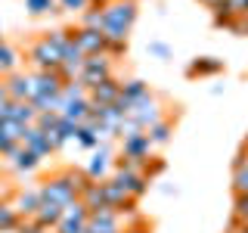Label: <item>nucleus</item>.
I'll return each mask as SVG.
<instances>
[{
	"label": "nucleus",
	"mask_w": 248,
	"mask_h": 233,
	"mask_svg": "<svg viewBox=\"0 0 248 233\" xmlns=\"http://www.w3.org/2000/svg\"><path fill=\"white\" fill-rule=\"evenodd\" d=\"M16 72H19V53L10 44H3L0 47V78H10Z\"/></svg>",
	"instance_id": "obj_22"
},
{
	"label": "nucleus",
	"mask_w": 248,
	"mask_h": 233,
	"mask_svg": "<svg viewBox=\"0 0 248 233\" xmlns=\"http://www.w3.org/2000/svg\"><path fill=\"white\" fill-rule=\"evenodd\" d=\"M31 78H34V97H59L62 87H65V78H62V72L56 68V72H31ZM31 97V100H34Z\"/></svg>",
	"instance_id": "obj_9"
},
{
	"label": "nucleus",
	"mask_w": 248,
	"mask_h": 233,
	"mask_svg": "<svg viewBox=\"0 0 248 233\" xmlns=\"http://www.w3.org/2000/svg\"><path fill=\"white\" fill-rule=\"evenodd\" d=\"M62 118H68V121H75V124H84L90 118V112H93V103H90V97H78V100H62Z\"/></svg>",
	"instance_id": "obj_15"
},
{
	"label": "nucleus",
	"mask_w": 248,
	"mask_h": 233,
	"mask_svg": "<svg viewBox=\"0 0 248 233\" xmlns=\"http://www.w3.org/2000/svg\"><path fill=\"white\" fill-rule=\"evenodd\" d=\"M227 31L236 34V37H248V16H245V19H232L227 25Z\"/></svg>",
	"instance_id": "obj_38"
},
{
	"label": "nucleus",
	"mask_w": 248,
	"mask_h": 233,
	"mask_svg": "<svg viewBox=\"0 0 248 233\" xmlns=\"http://www.w3.org/2000/svg\"><path fill=\"white\" fill-rule=\"evenodd\" d=\"M72 34H75V44L84 50V56H99V53H106V34L103 31L78 25V28H72Z\"/></svg>",
	"instance_id": "obj_8"
},
{
	"label": "nucleus",
	"mask_w": 248,
	"mask_h": 233,
	"mask_svg": "<svg viewBox=\"0 0 248 233\" xmlns=\"http://www.w3.org/2000/svg\"><path fill=\"white\" fill-rule=\"evenodd\" d=\"M25 10L31 16H46V13H59L56 0H25Z\"/></svg>",
	"instance_id": "obj_27"
},
{
	"label": "nucleus",
	"mask_w": 248,
	"mask_h": 233,
	"mask_svg": "<svg viewBox=\"0 0 248 233\" xmlns=\"http://www.w3.org/2000/svg\"><path fill=\"white\" fill-rule=\"evenodd\" d=\"M248 16V0H223L220 10H214V25L227 28L232 19H245Z\"/></svg>",
	"instance_id": "obj_16"
},
{
	"label": "nucleus",
	"mask_w": 248,
	"mask_h": 233,
	"mask_svg": "<svg viewBox=\"0 0 248 233\" xmlns=\"http://www.w3.org/2000/svg\"><path fill=\"white\" fill-rule=\"evenodd\" d=\"M28 62L34 66V72H56L62 68V50L44 34L28 44Z\"/></svg>",
	"instance_id": "obj_2"
},
{
	"label": "nucleus",
	"mask_w": 248,
	"mask_h": 233,
	"mask_svg": "<svg viewBox=\"0 0 248 233\" xmlns=\"http://www.w3.org/2000/svg\"><path fill=\"white\" fill-rule=\"evenodd\" d=\"M78 143L84 146V150H96L103 140H99V134L96 131H90V128H81V134H78Z\"/></svg>",
	"instance_id": "obj_32"
},
{
	"label": "nucleus",
	"mask_w": 248,
	"mask_h": 233,
	"mask_svg": "<svg viewBox=\"0 0 248 233\" xmlns=\"http://www.w3.org/2000/svg\"><path fill=\"white\" fill-rule=\"evenodd\" d=\"M108 233H124V230H108Z\"/></svg>",
	"instance_id": "obj_47"
},
{
	"label": "nucleus",
	"mask_w": 248,
	"mask_h": 233,
	"mask_svg": "<svg viewBox=\"0 0 248 233\" xmlns=\"http://www.w3.org/2000/svg\"><path fill=\"white\" fill-rule=\"evenodd\" d=\"M22 143H25L31 152H37L41 159H46V155H53V146H50V140H46V134H44L41 128H37V124H31V128H25V140H22Z\"/></svg>",
	"instance_id": "obj_20"
},
{
	"label": "nucleus",
	"mask_w": 248,
	"mask_h": 233,
	"mask_svg": "<svg viewBox=\"0 0 248 233\" xmlns=\"http://www.w3.org/2000/svg\"><path fill=\"white\" fill-rule=\"evenodd\" d=\"M124 233H149V224H127V227H124Z\"/></svg>",
	"instance_id": "obj_40"
},
{
	"label": "nucleus",
	"mask_w": 248,
	"mask_h": 233,
	"mask_svg": "<svg viewBox=\"0 0 248 233\" xmlns=\"http://www.w3.org/2000/svg\"><path fill=\"white\" fill-rule=\"evenodd\" d=\"M199 3H202V6H208V10L214 13V10H220V6H223V0H199Z\"/></svg>",
	"instance_id": "obj_42"
},
{
	"label": "nucleus",
	"mask_w": 248,
	"mask_h": 233,
	"mask_svg": "<svg viewBox=\"0 0 248 233\" xmlns=\"http://www.w3.org/2000/svg\"><path fill=\"white\" fill-rule=\"evenodd\" d=\"M81 202L90 208H103L106 205V196H103V181H87L84 183V190H81Z\"/></svg>",
	"instance_id": "obj_21"
},
{
	"label": "nucleus",
	"mask_w": 248,
	"mask_h": 233,
	"mask_svg": "<svg viewBox=\"0 0 248 233\" xmlns=\"http://www.w3.org/2000/svg\"><path fill=\"white\" fill-rule=\"evenodd\" d=\"M6 81V90H10V100L16 103H31V97H34V78L25 75V72H16L10 78H3Z\"/></svg>",
	"instance_id": "obj_11"
},
{
	"label": "nucleus",
	"mask_w": 248,
	"mask_h": 233,
	"mask_svg": "<svg viewBox=\"0 0 248 233\" xmlns=\"http://www.w3.org/2000/svg\"><path fill=\"white\" fill-rule=\"evenodd\" d=\"M16 233H53V230L41 227V224H37L34 217H22V224H19V227H16Z\"/></svg>",
	"instance_id": "obj_34"
},
{
	"label": "nucleus",
	"mask_w": 248,
	"mask_h": 233,
	"mask_svg": "<svg viewBox=\"0 0 248 233\" xmlns=\"http://www.w3.org/2000/svg\"><path fill=\"white\" fill-rule=\"evenodd\" d=\"M62 215H65V205L44 199V202H41V208H37V215H34V221L41 224V227H46V230H56V227H59V221H62Z\"/></svg>",
	"instance_id": "obj_18"
},
{
	"label": "nucleus",
	"mask_w": 248,
	"mask_h": 233,
	"mask_svg": "<svg viewBox=\"0 0 248 233\" xmlns=\"http://www.w3.org/2000/svg\"><path fill=\"white\" fill-rule=\"evenodd\" d=\"M22 224V215L13 208V202H0V233H10Z\"/></svg>",
	"instance_id": "obj_24"
},
{
	"label": "nucleus",
	"mask_w": 248,
	"mask_h": 233,
	"mask_svg": "<svg viewBox=\"0 0 248 233\" xmlns=\"http://www.w3.org/2000/svg\"><path fill=\"white\" fill-rule=\"evenodd\" d=\"M223 59L220 56H199V59H192L189 66H186V75L189 78H214V75H220L223 72Z\"/></svg>",
	"instance_id": "obj_17"
},
{
	"label": "nucleus",
	"mask_w": 248,
	"mask_h": 233,
	"mask_svg": "<svg viewBox=\"0 0 248 233\" xmlns=\"http://www.w3.org/2000/svg\"><path fill=\"white\" fill-rule=\"evenodd\" d=\"M232 193L236 196H248V159H245V165L232 168Z\"/></svg>",
	"instance_id": "obj_26"
},
{
	"label": "nucleus",
	"mask_w": 248,
	"mask_h": 233,
	"mask_svg": "<svg viewBox=\"0 0 248 233\" xmlns=\"http://www.w3.org/2000/svg\"><path fill=\"white\" fill-rule=\"evenodd\" d=\"M232 217L242 221V224H248V196H236V199H232Z\"/></svg>",
	"instance_id": "obj_33"
},
{
	"label": "nucleus",
	"mask_w": 248,
	"mask_h": 233,
	"mask_svg": "<svg viewBox=\"0 0 248 233\" xmlns=\"http://www.w3.org/2000/svg\"><path fill=\"white\" fill-rule=\"evenodd\" d=\"M78 97H90V93H87V87H84V84L75 78V81H68L65 87H62V100H78Z\"/></svg>",
	"instance_id": "obj_31"
},
{
	"label": "nucleus",
	"mask_w": 248,
	"mask_h": 233,
	"mask_svg": "<svg viewBox=\"0 0 248 233\" xmlns=\"http://www.w3.org/2000/svg\"><path fill=\"white\" fill-rule=\"evenodd\" d=\"M41 186H34V190H16L13 196V208L19 212L22 217H34L37 208H41Z\"/></svg>",
	"instance_id": "obj_14"
},
{
	"label": "nucleus",
	"mask_w": 248,
	"mask_h": 233,
	"mask_svg": "<svg viewBox=\"0 0 248 233\" xmlns=\"http://www.w3.org/2000/svg\"><path fill=\"white\" fill-rule=\"evenodd\" d=\"M121 84L118 78H108V81H103L99 87H93L90 90V103L93 106H115L121 100Z\"/></svg>",
	"instance_id": "obj_13"
},
{
	"label": "nucleus",
	"mask_w": 248,
	"mask_h": 233,
	"mask_svg": "<svg viewBox=\"0 0 248 233\" xmlns=\"http://www.w3.org/2000/svg\"><path fill=\"white\" fill-rule=\"evenodd\" d=\"M161 171H165V162H161V159H149V165H146V177L152 181V177H158Z\"/></svg>",
	"instance_id": "obj_39"
},
{
	"label": "nucleus",
	"mask_w": 248,
	"mask_h": 233,
	"mask_svg": "<svg viewBox=\"0 0 248 233\" xmlns=\"http://www.w3.org/2000/svg\"><path fill=\"white\" fill-rule=\"evenodd\" d=\"M53 233H87V221H75V217H62L59 227Z\"/></svg>",
	"instance_id": "obj_30"
},
{
	"label": "nucleus",
	"mask_w": 248,
	"mask_h": 233,
	"mask_svg": "<svg viewBox=\"0 0 248 233\" xmlns=\"http://www.w3.org/2000/svg\"><path fill=\"white\" fill-rule=\"evenodd\" d=\"M106 13V28H121V31H130L137 22V0H112L108 6H103Z\"/></svg>",
	"instance_id": "obj_5"
},
{
	"label": "nucleus",
	"mask_w": 248,
	"mask_h": 233,
	"mask_svg": "<svg viewBox=\"0 0 248 233\" xmlns=\"http://www.w3.org/2000/svg\"><path fill=\"white\" fill-rule=\"evenodd\" d=\"M112 181L118 183L130 199H143L146 190H149V177H146V171H134V168H124V165H115Z\"/></svg>",
	"instance_id": "obj_6"
},
{
	"label": "nucleus",
	"mask_w": 248,
	"mask_h": 233,
	"mask_svg": "<svg viewBox=\"0 0 248 233\" xmlns=\"http://www.w3.org/2000/svg\"><path fill=\"white\" fill-rule=\"evenodd\" d=\"M59 13H72V16H84L93 6V0H56Z\"/></svg>",
	"instance_id": "obj_29"
},
{
	"label": "nucleus",
	"mask_w": 248,
	"mask_h": 233,
	"mask_svg": "<svg viewBox=\"0 0 248 233\" xmlns=\"http://www.w3.org/2000/svg\"><path fill=\"white\" fill-rule=\"evenodd\" d=\"M6 162L13 165L16 174H31V171L41 165V155H37V152H31L25 143H19V146H16V150H13L10 155H6Z\"/></svg>",
	"instance_id": "obj_12"
},
{
	"label": "nucleus",
	"mask_w": 248,
	"mask_h": 233,
	"mask_svg": "<svg viewBox=\"0 0 248 233\" xmlns=\"http://www.w3.org/2000/svg\"><path fill=\"white\" fill-rule=\"evenodd\" d=\"M127 118L137 124V128H143V131H149L152 124H158L161 118H168L165 115V103H161L158 97L149 90L143 100H137L134 106H130V112H127Z\"/></svg>",
	"instance_id": "obj_3"
},
{
	"label": "nucleus",
	"mask_w": 248,
	"mask_h": 233,
	"mask_svg": "<svg viewBox=\"0 0 248 233\" xmlns=\"http://www.w3.org/2000/svg\"><path fill=\"white\" fill-rule=\"evenodd\" d=\"M59 134L65 137V140H78V134H81V124H75V121L62 118V124H59Z\"/></svg>",
	"instance_id": "obj_36"
},
{
	"label": "nucleus",
	"mask_w": 248,
	"mask_h": 233,
	"mask_svg": "<svg viewBox=\"0 0 248 233\" xmlns=\"http://www.w3.org/2000/svg\"><path fill=\"white\" fill-rule=\"evenodd\" d=\"M112 0H93V6H108Z\"/></svg>",
	"instance_id": "obj_43"
},
{
	"label": "nucleus",
	"mask_w": 248,
	"mask_h": 233,
	"mask_svg": "<svg viewBox=\"0 0 248 233\" xmlns=\"http://www.w3.org/2000/svg\"><path fill=\"white\" fill-rule=\"evenodd\" d=\"M90 177L78 168H62L56 174H50L46 181H41V199L59 202V205H72L81 199V190Z\"/></svg>",
	"instance_id": "obj_1"
},
{
	"label": "nucleus",
	"mask_w": 248,
	"mask_h": 233,
	"mask_svg": "<svg viewBox=\"0 0 248 233\" xmlns=\"http://www.w3.org/2000/svg\"><path fill=\"white\" fill-rule=\"evenodd\" d=\"M146 134H149L152 146H165V143H170V134H174V121H170V118H161L158 124H152Z\"/></svg>",
	"instance_id": "obj_23"
},
{
	"label": "nucleus",
	"mask_w": 248,
	"mask_h": 233,
	"mask_svg": "<svg viewBox=\"0 0 248 233\" xmlns=\"http://www.w3.org/2000/svg\"><path fill=\"white\" fill-rule=\"evenodd\" d=\"M146 93H149V84L140 81V78H130V81L121 84V100H118V106L124 109V112H130V106H134L137 100H143Z\"/></svg>",
	"instance_id": "obj_19"
},
{
	"label": "nucleus",
	"mask_w": 248,
	"mask_h": 233,
	"mask_svg": "<svg viewBox=\"0 0 248 233\" xmlns=\"http://www.w3.org/2000/svg\"><path fill=\"white\" fill-rule=\"evenodd\" d=\"M3 44H6V41H3V28H0V47H3Z\"/></svg>",
	"instance_id": "obj_44"
},
{
	"label": "nucleus",
	"mask_w": 248,
	"mask_h": 233,
	"mask_svg": "<svg viewBox=\"0 0 248 233\" xmlns=\"http://www.w3.org/2000/svg\"><path fill=\"white\" fill-rule=\"evenodd\" d=\"M242 146H245V150H248V134H245V143H242Z\"/></svg>",
	"instance_id": "obj_45"
},
{
	"label": "nucleus",
	"mask_w": 248,
	"mask_h": 233,
	"mask_svg": "<svg viewBox=\"0 0 248 233\" xmlns=\"http://www.w3.org/2000/svg\"><path fill=\"white\" fill-rule=\"evenodd\" d=\"M3 103H10V90H6V81L0 78V106Z\"/></svg>",
	"instance_id": "obj_41"
},
{
	"label": "nucleus",
	"mask_w": 248,
	"mask_h": 233,
	"mask_svg": "<svg viewBox=\"0 0 248 233\" xmlns=\"http://www.w3.org/2000/svg\"><path fill=\"white\" fill-rule=\"evenodd\" d=\"M34 124L44 131V134H50V131H59V124H62V112H41Z\"/></svg>",
	"instance_id": "obj_28"
},
{
	"label": "nucleus",
	"mask_w": 248,
	"mask_h": 233,
	"mask_svg": "<svg viewBox=\"0 0 248 233\" xmlns=\"http://www.w3.org/2000/svg\"><path fill=\"white\" fill-rule=\"evenodd\" d=\"M16 146H19V140H13V137L3 131V124H0V155L6 159V155H10V152L16 150Z\"/></svg>",
	"instance_id": "obj_35"
},
{
	"label": "nucleus",
	"mask_w": 248,
	"mask_h": 233,
	"mask_svg": "<svg viewBox=\"0 0 248 233\" xmlns=\"http://www.w3.org/2000/svg\"><path fill=\"white\" fill-rule=\"evenodd\" d=\"M3 121H6V118H3V112H0V124H3Z\"/></svg>",
	"instance_id": "obj_46"
},
{
	"label": "nucleus",
	"mask_w": 248,
	"mask_h": 233,
	"mask_svg": "<svg viewBox=\"0 0 248 233\" xmlns=\"http://www.w3.org/2000/svg\"><path fill=\"white\" fill-rule=\"evenodd\" d=\"M115 171V159H112V150H108V143H99L96 150H93V159L84 174L90 177V181H108Z\"/></svg>",
	"instance_id": "obj_7"
},
{
	"label": "nucleus",
	"mask_w": 248,
	"mask_h": 233,
	"mask_svg": "<svg viewBox=\"0 0 248 233\" xmlns=\"http://www.w3.org/2000/svg\"><path fill=\"white\" fill-rule=\"evenodd\" d=\"M108 78H115V59L108 56V53H99V56H87V62H84V72L78 81L87 87V93L93 87H99L103 81H108Z\"/></svg>",
	"instance_id": "obj_4"
},
{
	"label": "nucleus",
	"mask_w": 248,
	"mask_h": 233,
	"mask_svg": "<svg viewBox=\"0 0 248 233\" xmlns=\"http://www.w3.org/2000/svg\"><path fill=\"white\" fill-rule=\"evenodd\" d=\"M81 25H84V28L103 31V28H106V13H103V6H90V10L81 16Z\"/></svg>",
	"instance_id": "obj_25"
},
{
	"label": "nucleus",
	"mask_w": 248,
	"mask_h": 233,
	"mask_svg": "<svg viewBox=\"0 0 248 233\" xmlns=\"http://www.w3.org/2000/svg\"><path fill=\"white\" fill-rule=\"evenodd\" d=\"M149 53H152V56H158V59H165V62L174 56V53H170V47L161 44V41H149Z\"/></svg>",
	"instance_id": "obj_37"
},
{
	"label": "nucleus",
	"mask_w": 248,
	"mask_h": 233,
	"mask_svg": "<svg viewBox=\"0 0 248 233\" xmlns=\"http://www.w3.org/2000/svg\"><path fill=\"white\" fill-rule=\"evenodd\" d=\"M0 112H3L6 121H19V124H25V128H31V124L37 121V115H41V109L34 103H16V100H10V103L0 106Z\"/></svg>",
	"instance_id": "obj_10"
}]
</instances>
